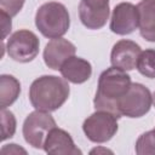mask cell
<instances>
[{
	"mask_svg": "<svg viewBox=\"0 0 155 155\" xmlns=\"http://www.w3.org/2000/svg\"><path fill=\"white\" fill-rule=\"evenodd\" d=\"M136 154L155 155V128L142 133L136 142Z\"/></svg>",
	"mask_w": 155,
	"mask_h": 155,
	"instance_id": "cell-17",
	"label": "cell"
},
{
	"mask_svg": "<svg viewBox=\"0 0 155 155\" xmlns=\"http://www.w3.org/2000/svg\"><path fill=\"white\" fill-rule=\"evenodd\" d=\"M109 0H81L79 4V17L87 29H101L109 18Z\"/></svg>",
	"mask_w": 155,
	"mask_h": 155,
	"instance_id": "cell-8",
	"label": "cell"
},
{
	"mask_svg": "<svg viewBox=\"0 0 155 155\" xmlns=\"http://www.w3.org/2000/svg\"><path fill=\"white\" fill-rule=\"evenodd\" d=\"M62 76L71 84H84L92 75V65L88 61L73 56L68 58L59 69Z\"/></svg>",
	"mask_w": 155,
	"mask_h": 155,
	"instance_id": "cell-13",
	"label": "cell"
},
{
	"mask_svg": "<svg viewBox=\"0 0 155 155\" xmlns=\"http://www.w3.org/2000/svg\"><path fill=\"white\" fill-rule=\"evenodd\" d=\"M69 93V84L64 78L42 75L31 82L29 87V101L35 110L51 113L65 103Z\"/></svg>",
	"mask_w": 155,
	"mask_h": 155,
	"instance_id": "cell-2",
	"label": "cell"
},
{
	"mask_svg": "<svg viewBox=\"0 0 155 155\" xmlns=\"http://www.w3.org/2000/svg\"><path fill=\"white\" fill-rule=\"evenodd\" d=\"M24 1L25 0H0V11L13 17L22 10Z\"/></svg>",
	"mask_w": 155,
	"mask_h": 155,
	"instance_id": "cell-19",
	"label": "cell"
},
{
	"mask_svg": "<svg viewBox=\"0 0 155 155\" xmlns=\"http://www.w3.org/2000/svg\"><path fill=\"white\" fill-rule=\"evenodd\" d=\"M76 47L73 42L67 39L57 38L48 41L44 48V62L45 64L53 69L59 70L62 64L70 57L75 56Z\"/></svg>",
	"mask_w": 155,
	"mask_h": 155,
	"instance_id": "cell-11",
	"label": "cell"
},
{
	"mask_svg": "<svg viewBox=\"0 0 155 155\" xmlns=\"http://www.w3.org/2000/svg\"><path fill=\"white\" fill-rule=\"evenodd\" d=\"M53 127H56V121L50 113L35 110L25 117L22 132L29 145L35 149H44L45 139Z\"/></svg>",
	"mask_w": 155,
	"mask_h": 155,
	"instance_id": "cell-6",
	"label": "cell"
},
{
	"mask_svg": "<svg viewBox=\"0 0 155 155\" xmlns=\"http://www.w3.org/2000/svg\"><path fill=\"white\" fill-rule=\"evenodd\" d=\"M153 94L143 84H131L127 92L119 101V110L121 115L127 117H142L151 108Z\"/></svg>",
	"mask_w": 155,
	"mask_h": 155,
	"instance_id": "cell-5",
	"label": "cell"
},
{
	"mask_svg": "<svg viewBox=\"0 0 155 155\" xmlns=\"http://www.w3.org/2000/svg\"><path fill=\"white\" fill-rule=\"evenodd\" d=\"M1 153H4V154H19V153L27 154V151L23 148L18 147L17 144H13V143L12 144H7V145H4L1 148Z\"/></svg>",
	"mask_w": 155,
	"mask_h": 155,
	"instance_id": "cell-21",
	"label": "cell"
},
{
	"mask_svg": "<svg viewBox=\"0 0 155 155\" xmlns=\"http://www.w3.org/2000/svg\"><path fill=\"white\" fill-rule=\"evenodd\" d=\"M142 50L138 44L132 40H119L111 48L110 63L113 67L122 70H133L137 67V61Z\"/></svg>",
	"mask_w": 155,
	"mask_h": 155,
	"instance_id": "cell-10",
	"label": "cell"
},
{
	"mask_svg": "<svg viewBox=\"0 0 155 155\" xmlns=\"http://www.w3.org/2000/svg\"><path fill=\"white\" fill-rule=\"evenodd\" d=\"M16 117L12 111L1 109V140L13 137L16 132Z\"/></svg>",
	"mask_w": 155,
	"mask_h": 155,
	"instance_id": "cell-18",
	"label": "cell"
},
{
	"mask_svg": "<svg viewBox=\"0 0 155 155\" xmlns=\"http://www.w3.org/2000/svg\"><path fill=\"white\" fill-rule=\"evenodd\" d=\"M39 47V38L33 31L27 29L15 31L10 35L6 42V50L10 58L19 63L31 62L38 56Z\"/></svg>",
	"mask_w": 155,
	"mask_h": 155,
	"instance_id": "cell-7",
	"label": "cell"
},
{
	"mask_svg": "<svg viewBox=\"0 0 155 155\" xmlns=\"http://www.w3.org/2000/svg\"><path fill=\"white\" fill-rule=\"evenodd\" d=\"M137 11L140 36L147 41L155 42V0H140Z\"/></svg>",
	"mask_w": 155,
	"mask_h": 155,
	"instance_id": "cell-14",
	"label": "cell"
},
{
	"mask_svg": "<svg viewBox=\"0 0 155 155\" xmlns=\"http://www.w3.org/2000/svg\"><path fill=\"white\" fill-rule=\"evenodd\" d=\"M38 30L48 39L62 38L70 27V17L67 7L57 1L41 5L35 13Z\"/></svg>",
	"mask_w": 155,
	"mask_h": 155,
	"instance_id": "cell-3",
	"label": "cell"
},
{
	"mask_svg": "<svg viewBox=\"0 0 155 155\" xmlns=\"http://www.w3.org/2000/svg\"><path fill=\"white\" fill-rule=\"evenodd\" d=\"M117 117L107 110H96L82 124L85 136L93 143H105L117 132Z\"/></svg>",
	"mask_w": 155,
	"mask_h": 155,
	"instance_id": "cell-4",
	"label": "cell"
},
{
	"mask_svg": "<svg viewBox=\"0 0 155 155\" xmlns=\"http://www.w3.org/2000/svg\"><path fill=\"white\" fill-rule=\"evenodd\" d=\"M44 150L47 154L54 155H78L82 154L81 150L75 145L71 136L57 126L53 127L44 143Z\"/></svg>",
	"mask_w": 155,
	"mask_h": 155,
	"instance_id": "cell-12",
	"label": "cell"
},
{
	"mask_svg": "<svg viewBox=\"0 0 155 155\" xmlns=\"http://www.w3.org/2000/svg\"><path fill=\"white\" fill-rule=\"evenodd\" d=\"M136 68L143 76L155 79V50L148 48L142 51L138 57Z\"/></svg>",
	"mask_w": 155,
	"mask_h": 155,
	"instance_id": "cell-16",
	"label": "cell"
},
{
	"mask_svg": "<svg viewBox=\"0 0 155 155\" xmlns=\"http://www.w3.org/2000/svg\"><path fill=\"white\" fill-rule=\"evenodd\" d=\"M110 30L117 35H128L138 28L137 6L131 2L117 4L110 17Z\"/></svg>",
	"mask_w": 155,
	"mask_h": 155,
	"instance_id": "cell-9",
	"label": "cell"
},
{
	"mask_svg": "<svg viewBox=\"0 0 155 155\" xmlns=\"http://www.w3.org/2000/svg\"><path fill=\"white\" fill-rule=\"evenodd\" d=\"M0 17H1V27H2V40H4L8 34V31H11L12 23H11V17L5 12L0 11Z\"/></svg>",
	"mask_w": 155,
	"mask_h": 155,
	"instance_id": "cell-20",
	"label": "cell"
},
{
	"mask_svg": "<svg viewBox=\"0 0 155 155\" xmlns=\"http://www.w3.org/2000/svg\"><path fill=\"white\" fill-rule=\"evenodd\" d=\"M21 93V84L19 81L7 74H2L0 76V107L5 109L13 104Z\"/></svg>",
	"mask_w": 155,
	"mask_h": 155,
	"instance_id": "cell-15",
	"label": "cell"
},
{
	"mask_svg": "<svg viewBox=\"0 0 155 155\" xmlns=\"http://www.w3.org/2000/svg\"><path fill=\"white\" fill-rule=\"evenodd\" d=\"M131 84V76L126 70L111 65L102 71L93 99L96 110L110 111L120 119L122 115L119 110V101L127 92Z\"/></svg>",
	"mask_w": 155,
	"mask_h": 155,
	"instance_id": "cell-1",
	"label": "cell"
},
{
	"mask_svg": "<svg viewBox=\"0 0 155 155\" xmlns=\"http://www.w3.org/2000/svg\"><path fill=\"white\" fill-rule=\"evenodd\" d=\"M153 104H154V107H155V92L153 93Z\"/></svg>",
	"mask_w": 155,
	"mask_h": 155,
	"instance_id": "cell-22",
	"label": "cell"
}]
</instances>
